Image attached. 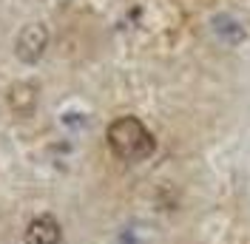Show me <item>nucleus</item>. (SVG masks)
<instances>
[{
    "mask_svg": "<svg viewBox=\"0 0 250 244\" xmlns=\"http://www.w3.org/2000/svg\"><path fill=\"white\" fill-rule=\"evenodd\" d=\"M9 105H12L15 114L29 117L31 111H34V105H37V88L31 82H15L9 88Z\"/></svg>",
    "mask_w": 250,
    "mask_h": 244,
    "instance_id": "4",
    "label": "nucleus"
},
{
    "mask_svg": "<svg viewBox=\"0 0 250 244\" xmlns=\"http://www.w3.org/2000/svg\"><path fill=\"white\" fill-rule=\"evenodd\" d=\"M213 31H216L219 40L228 43V46H239V43L245 40V29H242L239 20H233L230 15H216L213 17Z\"/></svg>",
    "mask_w": 250,
    "mask_h": 244,
    "instance_id": "5",
    "label": "nucleus"
},
{
    "mask_svg": "<svg viewBox=\"0 0 250 244\" xmlns=\"http://www.w3.org/2000/svg\"><path fill=\"white\" fill-rule=\"evenodd\" d=\"M108 148L114 151V156H120L123 162H142L156 151L154 134L145 128V122H140L137 117H120L108 125Z\"/></svg>",
    "mask_w": 250,
    "mask_h": 244,
    "instance_id": "1",
    "label": "nucleus"
},
{
    "mask_svg": "<svg viewBox=\"0 0 250 244\" xmlns=\"http://www.w3.org/2000/svg\"><path fill=\"white\" fill-rule=\"evenodd\" d=\"M46 48H48V29L43 26V23H29L15 40L17 60L26 62V65L40 62V57L46 54Z\"/></svg>",
    "mask_w": 250,
    "mask_h": 244,
    "instance_id": "2",
    "label": "nucleus"
},
{
    "mask_svg": "<svg viewBox=\"0 0 250 244\" xmlns=\"http://www.w3.org/2000/svg\"><path fill=\"white\" fill-rule=\"evenodd\" d=\"M62 242V227L51 213L34 216L26 227V244H60Z\"/></svg>",
    "mask_w": 250,
    "mask_h": 244,
    "instance_id": "3",
    "label": "nucleus"
}]
</instances>
